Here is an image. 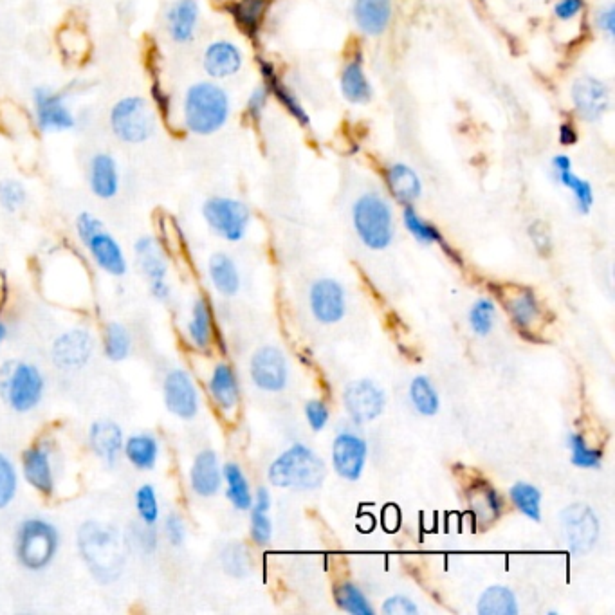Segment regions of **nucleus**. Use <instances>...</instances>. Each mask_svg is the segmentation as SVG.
<instances>
[{
    "label": "nucleus",
    "instance_id": "de8ad7c7",
    "mask_svg": "<svg viewBox=\"0 0 615 615\" xmlns=\"http://www.w3.org/2000/svg\"><path fill=\"white\" fill-rule=\"evenodd\" d=\"M570 460L574 466L583 469H596L603 462V453L588 446L585 437L579 433L569 435Z\"/></svg>",
    "mask_w": 615,
    "mask_h": 615
},
{
    "label": "nucleus",
    "instance_id": "4468645a",
    "mask_svg": "<svg viewBox=\"0 0 615 615\" xmlns=\"http://www.w3.org/2000/svg\"><path fill=\"white\" fill-rule=\"evenodd\" d=\"M80 242L89 251L92 262L103 273L118 276V278L127 275V271H129L127 255L121 248L120 242L114 239V235L105 230V226L100 230L92 231L91 235H87Z\"/></svg>",
    "mask_w": 615,
    "mask_h": 615
},
{
    "label": "nucleus",
    "instance_id": "f8f14e48",
    "mask_svg": "<svg viewBox=\"0 0 615 615\" xmlns=\"http://www.w3.org/2000/svg\"><path fill=\"white\" fill-rule=\"evenodd\" d=\"M96 340L91 331L74 327L60 334L51 347L53 365L62 372H78L91 363Z\"/></svg>",
    "mask_w": 615,
    "mask_h": 615
},
{
    "label": "nucleus",
    "instance_id": "052dcab7",
    "mask_svg": "<svg viewBox=\"0 0 615 615\" xmlns=\"http://www.w3.org/2000/svg\"><path fill=\"white\" fill-rule=\"evenodd\" d=\"M529 235H531L534 246L538 248L540 253L547 255V253L551 251V237H549V233H547L545 224H542V222H534L533 226H531V230H529Z\"/></svg>",
    "mask_w": 615,
    "mask_h": 615
},
{
    "label": "nucleus",
    "instance_id": "79ce46f5",
    "mask_svg": "<svg viewBox=\"0 0 615 615\" xmlns=\"http://www.w3.org/2000/svg\"><path fill=\"white\" fill-rule=\"evenodd\" d=\"M403 221L406 230L410 231V235L419 240L421 244H428V246L430 244H439V246H442V248L450 253V248L446 246L441 231L437 230L430 222L424 221L423 217L415 212L410 204L404 208Z\"/></svg>",
    "mask_w": 615,
    "mask_h": 615
},
{
    "label": "nucleus",
    "instance_id": "a211bd4d",
    "mask_svg": "<svg viewBox=\"0 0 615 615\" xmlns=\"http://www.w3.org/2000/svg\"><path fill=\"white\" fill-rule=\"evenodd\" d=\"M368 448L365 439L352 432H343L332 444V464L340 477L356 482L367 464Z\"/></svg>",
    "mask_w": 615,
    "mask_h": 615
},
{
    "label": "nucleus",
    "instance_id": "412c9836",
    "mask_svg": "<svg viewBox=\"0 0 615 615\" xmlns=\"http://www.w3.org/2000/svg\"><path fill=\"white\" fill-rule=\"evenodd\" d=\"M311 311L323 325L340 322L345 316V291L332 278H322L311 287Z\"/></svg>",
    "mask_w": 615,
    "mask_h": 615
},
{
    "label": "nucleus",
    "instance_id": "09e8293b",
    "mask_svg": "<svg viewBox=\"0 0 615 615\" xmlns=\"http://www.w3.org/2000/svg\"><path fill=\"white\" fill-rule=\"evenodd\" d=\"M496 307L493 300L489 298H480L477 302L473 303L471 311H469V325H471V331L475 332L477 336H487L489 332L493 331L495 327Z\"/></svg>",
    "mask_w": 615,
    "mask_h": 615
},
{
    "label": "nucleus",
    "instance_id": "4c0bfd02",
    "mask_svg": "<svg viewBox=\"0 0 615 615\" xmlns=\"http://www.w3.org/2000/svg\"><path fill=\"white\" fill-rule=\"evenodd\" d=\"M480 615H516L518 603L513 590L507 587H489L478 599Z\"/></svg>",
    "mask_w": 615,
    "mask_h": 615
},
{
    "label": "nucleus",
    "instance_id": "864d4df0",
    "mask_svg": "<svg viewBox=\"0 0 615 615\" xmlns=\"http://www.w3.org/2000/svg\"><path fill=\"white\" fill-rule=\"evenodd\" d=\"M305 417L314 432H322L325 424L329 423V408L323 401L313 399L305 406Z\"/></svg>",
    "mask_w": 615,
    "mask_h": 615
},
{
    "label": "nucleus",
    "instance_id": "6e6d98bb",
    "mask_svg": "<svg viewBox=\"0 0 615 615\" xmlns=\"http://www.w3.org/2000/svg\"><path fill=\"white\" fill-rule=\"evenodd\" d=\"M417 606L412 599L404 596L388 597L383 603V614L388 615H414L417 614Z\"/></svg>",
    "mask_w": 615,
    "mask_h": 615
},
{
    "label": "nucleus",
    "instance_id": "2eb2a0df",
    "mask_svg": "<svg viewBox=\"0 0 615 615\" xmlns=\"http://www.w3.org/2000/svg\"><path fill=\"white\" fill-rule=\"evenodd\" d=\"M563 529L569 542L570 551L585 554L597 542L599 522L594 511L585 504H574L563 511Z\"/></svg>",
    "mask_w": 615,
    "mask_h": 615
},
{
    "label": "nucleus",
    "instance_id": "37998d69",
    "mask_svg": "<svg viewBox=\"0 0 615 615\" xmlns=\"http://www.w3.org/2000/svg\"><path fill=\"white\" fill-rule=\"evenodd\" d=\"M134 507L139 518V524L156 527L161 520V504L156 487L152 484H141L134 495Z\"/></svg>",
    "mask_w": 615,
    "mask_h": 615
},
{
    "label": "nucleus",
    "instance_id": "a18cd8bd",
    "mask_svg": "<svg viewBox=\"0 0 615 615\" xmlns=\"http://www.w3.org/2000/svg\"><path fill=\"white\" fill-rule=\"evenodd\" d=\"M20 471L15 462L0 451V511L8 509L19 495Z\"/></svg>",
    "mask_w": 615,
    "mask_h": 615
},
{
    "label": "nucleus",
    "instance_id": "cd10ccee",
    "mask_svg": "<svg viewBox=\"0 0 615 615\" xmlns=\"http://www.w3.org/2000/svg\"><path fill=\"white\" fill-rule=\"evenodd\" d=\"M161 457V442L154 433L139 432L125 437L123 459L138 471H152Z\"/></svg>",
    "mask_w": 615,
    "mask_h": 615
},
{
    "label": "nucleus",
    "instance_id": "a19ab883",
    "mask_svg": "<svg viewBox=\"0 0 615 615\" xmlns=\"http://www.w3.org/2000/svg\"><path fill=\"white\" fill-rule=\"evenodd\" d=\"M410 401L414 404L415 410L426 417H432L441 408V401H439V394L435 386L428 377L424 376H417L410 383Z\"/></svg>",
    "mask_w": 615,
    "mask_h": 615
},
{
    "label": "nucleus",
    "instance_id": "e2e57ef3",
    "mask_svg": "<svg viewBox=\"0 0 615 615\" xmlns=\"http://www.w3.org/2000/svg\"><path fill=\"white\" fill-rule=\"evenodd\" d=\"M578 141V132L576 127L572 123H563L560 127V143L563 147H570V145H576Z\"/></svg>",
    "mask_w": 615,
    "mask_h": 615
},
{
    "label": "nucleus",
    "instance_id": "dca6fc26",
    "mask_svg": "<svg viewBox=\"0 0 615 615\" xmlns=\"http://www.w3.org/2000/svg\"><path fill=\"white\" fill-rule=\"evenodd\" d=\"M251 381L264 392H280L287 383V361L276 347L258 349L249 363Z\"/></svg>",
    "mask_w": 615,
    "mask_h": 615
},
{
    "label": "nucleus",
    "instance_id": "c85d7f7f",
    "mask_svg": "<svg viewBox=\"0 0 615 615\" xmlns=\"http://www.w3.org/2000/svg\"><path fill=\"white\" fill-rule=\"evenodd\" d=\"M354 19L365 35L379 37L392 20V0H354Z\"/></svg>",
    "mask_w": 615,
    "mask_h": 615
},
{
    "label": "nucleus",
    "instance_id": "9b49d317",
    "mask_svg": "<svg viewBox=\"0 0 615 615\" xmlns=\"http://www.w3.org/2000/svg\"><path fill=\"white\" fill-rule=\"evenodd\" d=\"M163 403L168 414L192 421L201 410V394L192 374L184 368H170L163 377Z\"/></svg>",
    "mask_w": 615,
    "mask_h": 615
},
{
    "label": "nucleus",
    "instance_id": "f704fd0d",
    "mask_svg": "<svg viewBox=\"0 0 615 615\" xmlns=\"http://www.w3.org/2000/svg\"><path fill=\"white\" fill-rule=\"evenodd\" d=\"M222 482H226V496L237 511H249L253 505V493L248 478L239 464L228 462L222 468Z\"/></svg>",
    "mask_w": 615,
    "mask_h": 615
},
{
    "label": "nucleus",
    "instance_id": "c9c22d12",
    "mask_svg": "<svg viewBox=\"0 0 615 615\" xmlns=\"http://www.w3.org/2000/svg\"><path fill=\"white\" fill-rule=\"evenodd\" d=\"M260 69H262V76H264L267 91L271 92V94H275L276 100L284 105L285 109L289 111V114L293 116L294 120L300 121L302 125H309V116H307V112L303 111L300 101L294 96L291 89H289L285 83L280 82L278 74L275 73V67L271 64H267V62H260Z\"/></svg>",
    "mask_w": 615,
    "mask_h": 615
},
{
    "label": "nucleus",
    "instance_id": "f03ea898",
    "mask_svg": "<svg viewBox=\"0 0 615 615\" xmlns=\"http://www.w3.org/2000/svg\"><path fill=\"white\" fill-rule=\"evenodd\" d=\"M62 549V533L42 516H29L17 525L13 554L20 567L33 574L49 569Z\"/></svg>",
    "mask_w": 615,
    "mask_h": 615
},
{
    "label": "nucleus",
    "instance_id": "58836bf2",
    "mask_svg": "<svg viewBox=\"0 0 615 615\" xmlns=\"http://www.w3.org/2000/svg\"><path fill=\"white\" fill-rule=\"evenodd\" d=\"M266 8V0H237L231 4L230 11L237 26L249 37H255L262 26Z\"/></svg>",
    "mask_w": 615,
    "mask_h": 615
},
{
    "label": "nucleus",
    "instance_id": "0e129e2a",
    "mask_svg": "<svg viewBox=\"0 0 615 615\" xmlns=\"http://www.w3.org/2000/svg\"><path fill=\"white\" fill-rule=\"evenodd\" d=\"M251 507H257V509H262V511H269L271 509V495H269L266 487H258L257 495L253 498V505Z\"/></svg>",
    "mask_w": 615,
    "mask_h": 615
},
{
    "label": "nucleus",
    "instance_id": "7ed1b4c3",
    "mask_svg": "<svg viewBox=\"0 0 615 615\" xmlns=\"http://www.w3.org/2000/svg\"><path fill=\"white\" fill-rule=\"evenodd\" d=\"M230 96L221 85L197 82L184 92V127L195 136H212L230 118Z\"/></svg>",
    "mask_w": 615,
    "mask_h": 615
},
{
    "label": "nucleus",
    "instance_id": "680f3d73",
    "mask_svg": "<svg viewBox=\"0 0 615 615\" xmlns=\"http://www.w3.org/2000/svg\"><path fill=\"white\" fill-rule=\"evenodd\" d=\"M597 24L599 29L605 31L608 37L612 38L615 35V8L612 4H608L605 10H601V13L597 15Z\"/></svg>",
    "mask_w": 615,
    "mask_h": 615
},
{
    "label": "nucleus",
    "instance_id": "8fccbe9b",
    "mask_svg": "<svg viewBox=\"0 0 615 615\" xmlns=\"http://www.w3.org/2000/svg\"><path fill=\"white\" fill-rule=\"evenodd\" d=\"M28 201V192L24 184L15 179L0 181V206L8 213L19 212Z\"/></svg>",
    "mask_w": 615,
    "mask_h": 615
},
{
    "label": "nucleus",
    "instance_id": "20e7f679",
    "mask_svg": "<svg viewBox=\"0 0 615 615\" xmlns=\"http://www.w3.org/2000/svg\"><path fill=\"white\" fill-rule=\"evenodd\" d=\"M42 370L28 361H8L0 372V395L15 414H31L46 395Z\"/></svg>",
    "mask_w": 615,
    "mask_h": 615
},
{
    "label": "nucleus",
    "instance_id": "7c9ffc66",
    "mask_svg": "<svg viewBox=\"0 0 615 615\" xmlns=\"http://www.w3.org/2000/svg\"><path fill=\"white\" fill-rule=\"evenodd\" d=\"M215 323H213V309L210 302L199 296L192 305L190 320L186 323V336L197 350H208L213 343Z\"/></svg>",
    "mask_w": 615,
    "mask_h": 615
},
{
    "label": "nucleus",
    "instance_id": "1a4fd4ad",
    "mask_svg": "<svg viewBox=\"0 0 615 615\" xmlns=\"http://www.w3.org/2000/svg\"><path fill=\"white\" fill-rule=\"evenodd\" d=\"M202 217L210 230L228 242H239L248 233L251 213L244 202L231 197H212L202 204Z\"/></svg>",
    "mask_w": 615,
    "mask_h": 615
},
{
    "label": "nucleus",
    "instance_id": "c756f323",
    "mask_svg": "<svg viewBox=\"0 0 615 615\" xmlns=\"http://www.w3.org/2000/svg\"><path fill=\"white\" fill-rule=\"evenodd\" d=\"M552 170H554L556 181L574 195L579 213L587 215L592 210V204H594V192H592V186L588 181L574 174L570 157L563 156V154L554 157L552 159Z\"/></svg>",
    "mask_w": 615,
    "mask_h": 615
},
{
    "label": "nucleus",
    "instance_id": "ea45409f",
    "mask_svg": "<svg viewBox=\"0 0 615 615\" xmlns=\"http://www.w3.org/2000/svg\"><path fill=\"white\" fill-rule=\"evenodd\" d=\"M469 504L473 513L484 522H493L502 515V498L489 484H477L469 491Z\"/></svg>",
    "mask_w": 615,
    "mask_h": 615
},
{
    "label": "nucleus",
    "instance_id": "3c124183",
    "mask_svg": "<svg viewBox=\"0 0 615 615\" xmlns=\"http://www.w3.org/2000/svg\"><path fill=\"white\" fill-rule=\"evenodd\" d=\"M163 536H165L166 543L170 547H183L188 538V529H186V522H184L183 516L179 513H170L165 516L163 520Z\"/></svg>",
    "mask_w": 615,
    "mask_h": 615
},
{
    "label": "nucleus",
    "instance_id": "c03bdc74",
    "mask_svg": "<svg viewBox=\"0 0 615 615\" xmlns=\"http://www.w3.org/2000/svg\"><path fill=\"white\" fill-rule=\"evenodd\" d=\"M511 500L518 507L522 515L531 518L534 522L542 520V493L533 484L518 482L511 487Z\"/></svg>",
    "mask_w": 615,
    "mask_h": 615
},
{
    "label": "nucleus",
    "instance_id": "5701e85b",
    "mask_svg": "<svg viewBox=\"0 0 615 615\" xmlns=\"http://www.w3.org/2000/svg\"><path fill=\"white\" fill-rule=\"evenodd\" d=\"M201 20L199 0H175L166 11V33L175 44H190Z\"/></svg>",
    "mask_w": 615,
    "mask_h": 615
},
{
    "label": "nucleus",
    "instance_id": "aec40b11",
    "mask_svg": "<svg viewBox=\"0 0 615 615\" xmlns=\"http://www.w3.org/2000/svg\"><path fill=\"white\" fill-rule=\"evenodd\" d=\"M572 101L583 120H601L610 105V91L594 76H581L572 85Z\"/></svg>",
    "mask_w": 615,
    "mask_h": 615
},
{
    "label": "nucleus",
    "instance_id": "423d86ee",
    "mask_svg": "<svg viewBox=\"0 0 615 615\" xmlns=\"http://www.w3.org/2000/svg\"><path fill=\"white\" fill-rule=\"evenodd\" d=\"M354 230L368 249L381 251L394 240V213L383 195L365 193L352 208Z\"/></svg>",
    "mask_w": 615,
    "mask_h": 615
},
{
    "label": "nucleus",
    "instance_id": "f257e3e1",
    "mask_svg": "<svg viewBox=\"0 0 615 615\" xmlns=\"http://www.w3.org/2000/svg\"><path fill=\"white\" fill-rule=\"evenodd\" d=\"M78 552L92 578L103 585L120 579L125 567L123 540L116 527L98 520H87L78 529Z\"/></svg>",
    "mask_w": 615,
    "mask_h": 615
},
{
    "label": "nucleus",
    "instance_id": "9d476101",
    "mask_svg": "<svg viewBox=\"0 0 615 615\" xmlns=\"http://www.w3.org/2000/svg\"><path fill=\"white\" fill-rule=\"evenodd\" d=\"M141 275L147 280L148 291L157 302L168 303L172 300V285L168 282V260L163 244L152 237L143 235L134 244Z\"/></svg>",
    "mask_w": 615,
    "mask_h": 615
},
{
    "label": "nucleus",
    "instance_id": "69168bd1",
    "mask_svg": "<svg viewBox=\"0 0 615 615\" xmlns=\"http://www.w3.org/2000/svg\"><path fill=\"white\" fill-rule=\"evenodd\" d=\"M6 338H8V325H6L2 314H0V347H2V343L6 341Z\"/></svg>",
    "mask_w": 615,
    "mask_h": 615
},
{
    "label": "nucleus",
    "instance_id": "49530a36",
    "mask_svg": "<svg viewBox=\"0 0 615 615\" xmlns=\"http://www.w3.org/2000/svg\"><path fill=\"white\" fill-rule=\"evenodd\" d=\"M336 603L341 610L354 615H374V608L368 603L365 594L352 583H341L340 587L334 590Z\"/></svg>",
    "mask_w": 615,
    "mask_h": 615
},
{
    "label": "nucleus",
    "instance_id": "6e6552de",
    "mask_svg": "<svg viewBox=\"0 0 615 615\" xmlns=\"http://www.w3.org/2000/svg\"><path fill=\"white\" fill-rule=\"evenodd\" d=\"M20 475L38 495L46 498L55 495L60 475V459L55 444L49 439H44L22 451Z\"/></svg>",
    "mask_w": 615,
    "mask_h": 615
},
{
    "label": "nucleus",
    "instance_id": "72a5a7b5",
    "mask_svg": "<svg viewBox=\"0 0 615 615\" xmlns=\"http://www.w3.org/2000/svg\"><path fill=\"white\" fill-rule=\"evenodd\" d=\"M341 92L354 105H365L372 98V87L363 69L361 58L350 60L341 73Z\"/></svg>",
    "mask_w": 615,
    "mask_h": 615
},
{
    "label": "nucleus",
    "instance_id": "4be33fe9",
    "mask_svg": "<svg viewBox=\"0 0 615 615\" xmlns=\"http://www.w3.org/2000/svg\"><path fill=\"white\" fill-rule=\"evenodd\" d=\"M188 484L193 495L199 498H213L221 491L222 468L215 451L201 450L193 457Z\"/></svg>",
    "mask_w": 615,
    "mask_h": 615
},
{
    "label": "nucleus",
    "instance_id": "a878e982",
    "mask_svg": "<svg viewBox=\"0 0 615 615\" xmlns=\"http://www.w3.org/2000/svg\"><path fill=\"white\" fill-rule=\"evenodd\" d=\"M89 186L91 192L101 201H111L120 192V170L116 159L100 152L92 156L89 163Z\"/></svg>",
    "mask_w": 615,
    "mask_h": 615
},
{
    "label": "nucleus",
    "instance_id": "4d7b16f0",
    "mask_svg": "<svg viewBox=\"0 0 615 615\" xmlns=\"http://www.w3.org/2000/svg\"><path fill=\"white\" fill-rule=\"evenodd\" d=\"M267 100H269V91H267L266 85L257 87L255 91L251 92L248 100V112L251 120L258 121L262 118V114L266 111Z\"/></svg>",
    "mask_w": 615,
    "mask_h": 615
},
{
    "label": "nucleus",
    "instance_id": "ddd939ff",
    "mask_svg": "<svg viewBox=\"0 0 615 615\" xmlns=\"http://www.w3.org/2000/svg\"><path fill=\"white\" fill-rule=\"evenodd\" d=\"M345 408L354 423H372L385 410V392L368 379L352 381L343 394Z\"/></svg>",
    "mask_w": 615,
    "mask_h": 615
},
{
    "label": "nucleus",
    "instance_id": "13d9d810",
    "mask_svg": "<svg viewBox=\"0 0 615 615\" xmlns=\"http://www.w3.org/2000/svg\"><path fill=\"white\" fill-rule=\"evenodd\" d=\"M585 8V0H558L554 6V15L563 22L576 19Z\"/></svg>",
    "mask_w": 615,
    "mask_h": 615
},
{
    "label": "nucleus",
    "instance_id": "393cba45",
    "mask_svg": "<svg viewBox=\"0 0 615 615\" xmlns=\"http://www.w3.org/2000/svg\"><path fill=\"white\" fill-rule=\"evenodd\" d=\"M242 62V51L228 40L212 42L202 56V67L213 80H226L235 76L239 73Z\"/></svg>",
    "mask_w": 615,
    "mask_h": 615
},
{
    "label": "nucleus",
    "instance_id": "f3484780",
    "mask_svg": "<svg viewBox=\"0 0 615 615\" xmlns=\"http://www.w3.org/2000/svg\"><path fill=\"white\" fill-rule=\"evenodd\" d=\"M87 446L103 466L114 468L123 459L125 433L121 430L120 424L109 419L94 421L87 432Z\"/></svg>",
    "mask_w": 615,
    "mask_h": 615
},
{
    "label": "nucleus",
    "instance_id": "0eeeda50",
    "mask_svg": "<svg viewBox=\"0 0 615 615\" xmlns=\"http://www.w3.org/2000/svg\"><path fill=\"white\" fill-rule=\"evenodd\" d=\"M109 121L112 134L129 145L147 143L157 130L156 114L141 96H127L114 103Z\"/></svg>",
    "mask_w": 615,
    "mask_h": 615
},
{
    "label": "nucleus",
    "instance_id": "473e14b6",
    "mask_svg": "<svg viewBox=\"0 0 615 615\" xmlns=\"http://www.w3.org/2000/svg\"><path fill=\"white\" fill-rule=\"evenodd\" d=\"M208 275L217 293L224 298H233L240 291V275L237 264L226 253H215L208 262Z\"/></svg>",
    "mask_w": 615,
    "mask_h": 615
},
{
    "label": "nucleus",
    "instance_id": "2f4dec72",
    "mask_svg": "<svg viewBox=\"0 0 615 615\" xmlns=\"http://www.w3.org/2000/svg\"><path fill=\"white\" fill-rule=\"evenodd\" d=\"M386 184L395 199L403 204H412L423 193V183L414 168L404 163H395L386 170Z\"/></svg>",
    "mask_w": 615,
    "mask_h": 615
},
{
    "label": "nucleus",
    "instance_id": "e433bc0d",
    "mask_svg": "<svg viewBox=\"0 0 615 615\" xmlns=\"http://www.w3.org/2000/svg\"><path fill=\"white\" fill-rule=\"evenodd\" d=\"M101 347L105 358L114 363H121L129 358L132 352V334L123 323H107L101 334Z\"/></svg>",
    "mask_w": 615,
    "mask_h": 615
},
{
    "label": "nucleus",
    "instance_id": "39448f33",
    "mask_svg": "<svg viewBox=\"0 0 615 615\" xmlns=\"http://www.w3.org/2000/svg\"><path fill=\"white\" fill-rule=\"evenodd\" d=\"M267 477L276 487L313 491L325 480V464L307 446L294 444L271 464Z\"/></svg>",
    "mask_w": 615,
    "mask_h": 615
},
{
    "label": "nucleus",
    "instance_id": "b1692460",
    "mask_svg": "<svg viewBox=\"0 0 615 615\" xmlns=\"http://www.w3.org/2000/svg\"><path fill=\"white\" fill-rule=\"evenodd\" d=\"M208 394L221 414H233L240 403V386L235 370L228 363H217L208 377Z\"/></svg>",
    "mask_w": 615,
    "mask_h": 615
},
{
    "label": "nucleus",
    "instance_id": "bb28decb",
    "mask_svg": "<svg viewBox=\"0 0 615 615\" xmlns=\"http://www.w3.org/2000/svg\"><path fill=\"white\" fill-rule=\"evenodd\" d=\"M505 309L520 331H533L534 325L542 316L540 303L533 291L527 287H507L505 289Z\"/></svg>",
    "mask_w": 615,
    "mask_h": 615
},
{
    "label": "nucleus",
    "instance_id": "603ef678",
    "mask_svg": "<svg viewBox=\"0 0 615 615\" xmlns=\"http://www.w3.org/2000/svg\"><path fill=\"white\" fill-rule=\"evenodd\" d=\"M267 513L269 511L251 507V538L257 545H267L273 536V524Z\"/></svg>",
    "mask_w": 615,
    "mask_h": 615
},
{
    "label": "nucleus",
    "instance_id": "5fc2aeb1",
    "mask_svg": "<svg viewBox=\"0 0 615 615\" xmlns=\"http://www.w3.org/2000/svg\"><path fill=\"white\" fill-rule=\"evenodd\" d=\"M132 543H134L143 554H152V552L156 551L157 543H159L156 527L139 524V529H136V531L132 533Z\"/></svg>",
    "mask_w": 615,
    "mask_h": 615
},
{
    "label": "nucleus",
    "instance_id": "6ab92c4d",
    "mask_svg": "<svg viewBox=\"0 0 615 615\" xmlns=\"http://www.w3.org/2000/svg\"><path fill=\"white\" fill-rule=\"evenodd\" d=\"M35 112L40 130L44 132H65L76 127L73 112L65 103V98L47 87H37L33 92Z\"/></svg>",
    "mask_w": 615,
    "mask_h": 615
},
{
    "label": "nucleus",
    "instance_id": "bf43d9fd",
    "mask_svg": "<svg viewBox=\"0 0 615 615\" xmlns=\"http://www.w3.org/2000/svg\"><path fill=\"white\" fill-rule=\"evenodd\" d=\"M242 547H230L228 551L224 552V569L228 570L233 576H240V574H246V558L240 556Z\"/></svg>",
    "mask_w": 615,
    "mask_h": 615
}]
</instances>
